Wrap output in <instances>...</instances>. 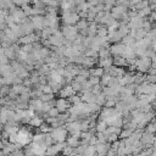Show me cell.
Wrapping results in <instances>:
<instances>
[{"label":"cell","instance_id":"1","mask_svg":"<svg viewBox=\"0 0 156 156\" xmlns=\"http://www.w3.org/2000/svg\"><path fill=\"white\" fill-rule=\"evenodd\" d=\"M32 136H33V134L29 132L28 128H21V129H18V132L16 133L17 143L21 144L22 146L28 145V144L32 141Z\"/></svg>","mask_w":156,"mask_h":156},{"label":"cell","instance_id":"2","mask_svg":"<svg viewBox=\"0 0 156 156\" xmlns=\"http://www.w3.org/2000/svg\"><path fill=\"white\" fill-rule=\"evenodd\" d=\"M49 135L52 138V140L55 143H65L68 133L65 129V127H57V128H52V130L49 133Z\"/></svg>","mask_w":156,"mask_h":156},{"label":"cell","instance_id":"3","mask_svg":"<svg viewBox=\"0 0 156 156\" xmlns=\"http://www.w3.org/2000/svg\"><path fill=\"white\" fill-rule=\"evenodd\" d=\"M71 104L68 102L67 99H63V98H58L56 101H55V107L57 108L58 113H66L69 108Z\"/></svg>","mask_w":156,"mask_h":156},{"label":"cell","instance_id":"4","mask_svg":"<svg viewBox=\"0 0 156 156\" xmlns=\"http://www.w3.org/2000/svg\"><path fill=\"white\" fill-rule=\"evenodd\" d=\"M63 146H65V143H56V144H52L51 146L46 147L45 154H46L48 156H57L60 152H62Z\"/></svg>","mask_w":156,"mask_h":156},{"label":"cell","instance_id":"5","mask_svg":"<svg viewBox=\"0 0 156 156\" xmlns=\"http://www.w3.org/2000/svg\"><path fill=\"white\" fill-rule=\"evenodd\" d=\"M124 49H126V45H123L122 43H115V44H112L111 46H108L110 54H111L112 56H122Z\"/></svg>","mask_w":156,"mask_h":156},{"label":"cell","instance_id":"6","mask_svg":"<svg viewBox=\"0 0 156 156\" xmlns=\"http://www.w3.org/2000/svg\"><path fill=\"white\" fill-rule=\"evenodd\" d=\"M58 96L60 98H63V99H68V98H71L72 95H74L76 93H74V90L72 89V87L69 85V84H66V85H63L60 90H58Z\"/></svg>","mask_w":156,"mask_h":156},{"label":"cell","instance_id":"7","mask_svg":"<svg viewBox=\"0 0 156 156\" xmlns=\"http://www.w3.org/2000/svg\"><path fill=\"white\" fill-rule=\"evenodd\" d=\"M94 149H95V152L98 156H104L107 154V151L110 149V144L108 143H96L94 145Z\"/></svg>","mask_w":156,"mask_h":156},{"label":"cell","instance_id":"8","mask_svg":"<svg viewBox=\"0 0 156 156\" xmlns=\"http://www.w3.org/2000/svg\"><path fill=\"white\" fill-rule=\"evenodd\" d=\"M143 23H144V18H141V17H139V16L136 15L135 17H133V18L129 20L128 27H129L130 30H132V29H139V28L143 27Z\"/></svg>","mask_w":156,"mask_h":156},{"label":"cell","instance_id":"9","mask_svg":"<svg viewBox=\"0 0 156 156\" xmlns=\"http://www.w3.org/2000/svg\"><path fill=\"white\" fill-rule=\"evenodd\" d=\"M41 105H43V101L40 99H30L29 102H28V108L34 111V112H37V113H40Z\"/></svg>","mask_w":156,"mask_h":156},{"label":"cell","instance_id":"10","mask_svg":"<svg viewBox=\"0 0 156 156\" xmlns=\"http://www.w3.org/2000/svg\"><path fill=\"white\" fill-rule=\"evenodd\" d=\"M43 123H44V119H43V117H40L39 115H35V116L32 117L30 121L28 122V124H29L30 127H34V128H39Z\"/></svg>","mask_w":156,"mask_h":156},{"label":"cell","instance_id":"11","mask_svg":"<svg viewBox=\"0 0 156 156\" xmlns=\"http://www.w3.org/2000/svg\"><path fill=\"white\" fill-rule=\"evenodd\" d=\"M105 72H104V69L101 68V67H91V68H89V76L90 77H96V78H100L102 74H104Z\"/></svg>","mask_w":156,"mask_h":156},{"label":"cell","instance_id":"12","mask_svg":"<svg viewBox=\"0 0 156 156\" xmlns=\"http://www.w3.org/2000/svg\"><path fill=\"white\" fill-rule=\"evenodd\" d=\"M112 63H113V66H117V67H124V66H127L126 58L122 57V56H113L112 57Z\"/></svg>","mask_w":156,"mask_h":156},{"label":"cell","instance_id":"13","mask_svg":"<svg viewBox=\"0 0 156 156\" xmlns=\"http://www.w3.org/2000/svg\"><path fill=\"white\" fill-rule=\"evenodd\" d=\"M106 128H107V123H106L105 121L99 119V121L95 123L94 130H95V132H98V133H104V132L106 130Z\"/></svg>","mask_w":156,"mask_h":156},{"label":"cell","instance_id":"14","mask_svg":"<svg viewBox=\"0 0 156 156\" xmlns=\"http://www.w3.org/2000/svg\"><path fill=\"white\" fill-rule=\"evenodd\" d=\"M108 32H107V27L102 26V24H98V29H96V34L95 37H99V38H105L107 37Z\"/></svg>","mask_w":156,"mask_h":156},{"label":"cell","instance_id":"15","mask_svg":"<svg viewBox=\"0 0 156 156\" xmlns=\"http://www.w3.org/2000/svg\"><path fill=\"white\" fill-rule=\"evenodd\" d=\"M88 21L85 20V18H80L76 24H74V27L77 28V30L79 32V30H84V29H87V27H88Z\"/></svg>","mask_w":156,"mask_h":156},{"label":"cell","instance_id":"16","mask_svg":"<svg viewBox=\"0 0 156 156\" xmlns=\"http://www.w3.org/2000/svg\"><path fill=\"white\" fill-rule=\"evenodd\" d=\"M98 57L99 58H106V57H111L110 50L108 48H100L98 51Z\"/></svg>","mask_w":156,"mask_h":156},{"label":"cell","instance_id":"17","mask_svg":"<svg viewBox=\"0 0 156 156\" xmlns=\"http://www.w3.org/2000/svg\"><path fill=\"white\" fill-rule=\"evenodd\" d=\"M111 80V76L108 73H104L101 77H100V85L101 87H107L108 83Z\"/></svg>","mask_w":156,"mask_h":156},{"label":"cell","instance_id":"18","mask_svg":"<svg viewBox=\"0 0 156 156\" xmlns=\"http://www.w3.org/2000/svg\"><path fill=\"white\" fill-rule=\"evenodd\" d=\"M51 130H52V128H51L48 123H45V122L38 128V132H40V133H43V134H49Z\"/></svg>","mask_w":156,"mask_h":156},{"label":"cell","instance_id":"19","mask_svg":"<svg viewBox=\"0 0 156 156\" xmlns=\"http://www.w3.org/2000/svg\"><path fill=\"white\" fill-rule=\"evenodd\" d=\"M23 90H24V87L22 84H13L11 88V91L15 93L16 95H20L21 93H23Z\"/></svg>","mask_w":156,"mask_h":156},{"label":"cell","instance_id":"20","mask_svg":"<svg viewBox=\"0 0 156 156\" xmlns=\"http://www.w3.org/2000/svg\"><path fill=\"white\" fill-rule=\"evenodd\" d=\"M10 90H11L10 85H5V84H4V85L0 88V98H5V96H7L9 93H10Z\"/></svg>","mask_w":156,"mask_h":156},{"label":"cell","instance_id":"21","mask_svg":"<svg viewBox=\"0 0 156 156\" xmlns=\"http://www.w3.org/2000/svg\"><path fill=\"white\" fill-rule=\"evenodd\" d=\"M67 100H68V102H69L71 105H76V104H78V102H80V101H82V100H80V96H79V95H77V94L72 95V96H71V98H68Z\"/></svg>","mask_w":156,"mask_h":156},{"label":"cell","instance_id":"22","mask_svg":"<svg viewBox=\"0 0 156 156\" xmlns=\"http://www.w3.org/2000/svg\"><path fill=\"white\" fill-rule=\"evenodd\" d=\"M39 99H40L43 102H46V101H50V100L54 99V94H52V93H51V94H41V95L39 96Z\"/></svg>","mask_w":156,"mask_h":156},{"label":"cell","instance_id":"23","mask_svg":"<svg viewBox=\"0 0 156 156\" xmlns=\"http://www.w3.org/2000/svg\"><path fill=\"white\" fill-rule=\"evenodd\" d=\"M69 85L72 87V89L74 90V93H78V91H80V83H78L77 80H72L71 83H69Z\"/></svg>","mask_w":156,"mask_h":156},{"label":"cell","instance_id":"24","mask_svg":"<svg viewBox=\"0 0 156 156\" xmlns=\"http://www.w3.org/2000/svg\"><path fill=\"white\" fill-rule=\"evenodd\" d=\"M57 116H58V111L56 107H51L46 113V117H57Z\"/></svg>","mask_w":156,"mask_h":156},{"label":"cell","instance_id":"25","mask_svg":"<svg viewBox=\"0 0 156 156\" xmlns=\"http://www.w3.org/2000/svg\"><path fill=\"white\" fill-rule=\"evenodd\" d=\"M88 82L91 84V87H94V85L100 84V78H96V77H89V78H88Z\"/></svg>","mask_w":156,"mask_h":156}]
</instances>
